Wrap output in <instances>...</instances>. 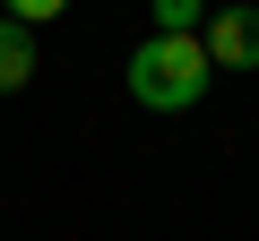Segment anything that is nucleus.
Listing matches in <instances>:
<instances>
[{
	"mask_svg": "<svg viewBox=\"0 0 259 241\" xmlns=\"http://www.w3.org/2000/svg\"><path fill=\"white\" fill-rule=\"evenodd\" d=\"M199 43H207V69H259V9H207V26H199Z\"/></svg>",
	"mask_w": 259,
	"mask_h": 241,
	"instance_id": "f03ea898",
	"label": "nucleus"
},
{
	"mask_svg": "<svg viewBox=\"0 0 259 241\" xmlns=\"http://www.w3.org/2000/svg\"><path fill=\"white\" fill-rule=\"evenodd\" d=\"M207 43L199 35H147L139 52H130V95H139L147 112H190L207 95Z\"/></svg>",
	"mask_w": 259,
	"mask_h": 241,
	"instance_id": "f257e3e1",
	"label": "nucleus"
},
{
	"mask_svg": "<svg viewBox=\"0 0 259 241\" xmlns=\"http://www.w3.org/2000/svg\"><path fill=\"white\" fill-rule=\"evenodd\" d=\"M69 9V0H0V18H18V26H52Z\"/></svg>",
	"mask_w": 259,
	"mask_h": 241,
	"instance_id": "39448f33",
	"label": "nucleus"
},
{
	"mask_svg": "<svg viewBox=\"0 0 259 241\" xmlns=\"http://www.w3.org/2000/svg\"><path fill=\"white\" fill-rule=\"evenodd\" d=\"M156 9V35H199L207 26V0H147Z\"/></svg>",
	"mask_w": 259,
	"mask_h": 241,
	"instance_id": "20e7f679",
	"label": "nucleus"
},
{
	"mask_svg": "<svg viewBox=\"0 0 259 241\" xmlns=\"http://www.w3.org/2000/svg\"><path fill=\"white\" fill-rule=\"evenodd\" d=\"M26 78H35V26L0 18V95H18Z\"/></svg>",
	"mask_w": 259,
	"mask_h": 241,
	"instance_id": "7ed1b4c3",
	"label": "nucleus"
}]
</instances>
